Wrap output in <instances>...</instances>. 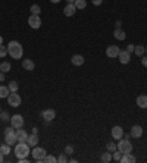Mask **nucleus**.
Masks as SVG:
<instances>
[{"mask_svg":"<svg viewBox=\"0 0 147 163\" xmlns=\"http://www.w3.org/2000/svg\"><path fill=\"white\" fill-rule=\"evenodd\" d=\"M8 54H9L12 59H21L22 58V54H24V48L21 46V43L18 41H10L8 44Z\"/></svg>","mask_w":147,"mask_h":163,"instance_id":"nucleus-1","label":"nucleus"},{"mask_svg":"<svg viewBox=\"0 0 147 163\" xmlns=\"http://www.w3.org/2000/svg\"><path fill=\"white\" fill-rule=\"evenodd\" d=\"M31 153L28 143H16L15 144V156L18 159L28 157V154Z\"/></svg>","mask_w":147,"mask_h":163,"instance_id":"nucleus-2","label":"nucleus"},{"mask_svg":"<svg viewBox=\"0 0 147 163\" xmlns=\"http://www.w3.org/2000/svg\"><path fill=\"white\" fill-rule=\"evenodd\" d=\"M31 154H33V157H34V160L37 163H43V160L47 153H46V150H44L43 147H37V145H35L34 150L31 151Z\"/></svg>","mask_w":147,"mask_h":163,"instance_id":"nucleus-3","label":"nucleus"},{"mask_svg":"<svg viewBox=\"0 0 147 163\" xmlns=\"http://www.w3.org/2000/svg\"><path fill=\"white\" fill-rule=\"evenodd\" d=\"M118 150H119V151H121V153H131L132 151V144L129 143V141H128V140H119V141H118Z\"/></svg>","mask_w":147,"mask_h":163,"instance_id":"nucleus-4","label":"nucleus"},{"mask_svg":"<svg viewBox=\"0 0 147 163\" xmlns=\"http://www.w3.org/2000/svg\"><path fill=\"white\" fill-rule=\"evenodd\" d=\"M21 101H22V99H21V96L16 94V93H10L9 96H8V103H9V106H12V107H19Z\"/></svg>","mask_w":147,"mask_h":163,"instance_id":"nucleus-5","label":"nucleus"},{"mask_svg":"<svg viewBox=\"0 0 147 163\" xmlns=\"http://www.w3.org/2000/svg\"><path fill=\"white\" fill-rule=\"evenodd\" d=\"M10 124H12V126H13L15 130H19V128H22V126H24V118H22V115L10 116Z\"/></svg>","mask_w":147,"mask_h":163,"instance_id":"nucleus-6","label":"nucleus"},{"mask_svg":"<svg viewBox=\"0 0 147 163\" xmlns=\"http://www.w3.org/2000/svg\"><path fill=\"white\" fill-rule=\"evenodd\" d=\"M28 24L33 29H38L41 27V19H40V15H31L28 18Z\"/></svg>","mask_w":147,"mask_h":163,"instance_id":"nucleus-7","label":"nucleus"},{"mask_svg":"<svg viewBox=\"0 0 147 163\" xmlns=\"http://www.w3.org/2000/svg\"><path fill=\"white\" fill-rule=\"evenodd\" d=\"M110 134H112V138L116 140V141H119V140L124 137V130L122 126H119V125H116V126H113L112 131H110Z\"/></svg>","mask_w":147,"mask_h":163,"instance_id":"nucleus-8","label":"nucleus"},{"mask_svg":"<svg viewBox=\"0 0 147 163\" xmlns=\"http://www.w3.org/2000/svg\"><path fill=\"white\" fill-rule=\"evenodd\" d=\"M41 118H43L46 122H52V120L56 118V112L53 109H46V110L41 112Z\"/></svg>","mask_w":147,"mask_h":163,"instance_id":"nucleus-9","label":"nucleus"},{"mask_svg":"<svg viewBox=\"0 0 147 163\" xmlns=\"http://www.w3.org/2000/svg\"><path fill=\"white\" fill-rule=\"evenodd\" d=\"M119 47L118 46H115V44H112V46H109L108 48H106V56L108 58H110V59H113V58H118V54H119Z\"/></svg>","mask_w":147,"mask_h":163,"instance_id":"nucleus-10","label":"nucleus"},{"mask_svg":"<svg viewBox=\"0 0 147 163\" xmlns=\"http://www.w3.org/2000/svg\"><path fill=\"white\" fill-rule=\"evenodd\" d=\"M118 59H119V62L122 63V65H127L131 60V53H128L127 50H121L119 54H118Z\"/></svg>","mask_w":147,"mask_h":163,"instance_id":"nucleus-11","label":"nucleus"},{"mask_svg":"<svg viewBox=\"0 0 147 163\" xmlns=\"http://www.w3.org/2000/svg\"><path fill=\"white\" fill-rule=\"evenodd\" d=\"M15 135H16V140H18V143H27V138H28V134H27V131L24 130H16L15 131Z\"/></svg>","mask_w":147,"mask_h":163,"instance_id":"nucleus-12","label":"nucleus"},{"mask_svg":"<svg viewBox=\"0 0 147 163\" xmlns=\"http://www.w3.org/2000/svg\"><path fill=\"white\" fill-rule=\"evenodd\" d=\"M129 134H131L132 138H140V137L143 135V128L140 126V125H134V126L131 128V132H129Z\"/></svg>","mask_w":147,"mask_h":163,"instance_id":"nucleus-13","label":"nucleus"},{"mask_svg":"<svg viewBox=\"0 0 147 163\" xmlns=\"http://www.w3.org/2000/svg\"><path fill=\"white\" fill-rule=\"evenodd\" d=\"M71 62H72L74 66H81V65H84L85 59H84V56H81V54H74L72 59H71Z\"/></svg>","mask_w":147,"mask_h":163,"instance_id":"nucleus-14","label":"nucleus"},{"mask_svg":"<svg viewBox=\"0 0 147 163\" xmlns=\"http://www.w3.org/2000/svg\"><path fill=\"white\" fill-rule=\"evenodd\" d=\"M75 12H77V8H75V5H74V3H68V5L65 6L63 13L66 15V16H74V15H75Z\"/></svg>","mask_w":147,"mask_h":163,"instance_id":"nucleus-15","label":"nucleus"},{"mask_svg":"<svg viewBox=\"0 0 147 163\" xmlns=\"http://www.w3.org/2000/svg\"><path fill=\"white\" fill-rule=\"evenodd\" d=\"M22 68H24L25 71H34L35 63L33 62L31 59H24V60H22Z\"/></svg>","mask_w":147,"mask_h":163,"instance_id":"nucleus-16","label":"nucleus"},{"mask_svg":"<svg viewBox=\"0 0 147 163\" xmlns=\"http://www.w3.org/2000/svg\"><path fill=\"white\" fill-rule=\"evenodd\" d=\"M27 143H28L29 147H35V145L38 144V134H31V135H28V138H27Z\"/></svg>","mask_w":147,"mask_h":163,"instance_id":"nucleus-17","label":"nucleus"},{"mask_svg":"<svg viewBox=\"0 0 147 163\" xmlns=\"http://www.w3.org/2000/svg\"><path fill=\"white\" fill-rule=\"evenodd\" d=\"M137 106L141 107V109H147V96L146 94H141V96L137 97Z\"/></svg>","mask_w":147,"mask_h":163,"instance_id":"nucleus-18","label":"nucleus"},{"mask_svg":"<svg viewBox=\"0 0 147 163\" xmlns=\"http://www.w3.org/2000/svg\"><path fill=\"white\" fill-rule=\"evenodd\" d=\"M113 35H115V38L119 40V41H124V40L127 38V34H125V31H124V29H121V28H116V29H115Z\"/></svg>","mask_w":147,"mask_h":163,"instance_id":"nucleus-19","label":"nucleus"},{"mask_svg":"<svg viewBox=\"0 0 147 163\" xmlns=\"http://www.w3.org/2000/svg\"><path fill=\"white\" fill-rule=\"evenodd\" d=\"M5 143L9 144V145H15V143H18V140H16V135L13 134H6L5 135Z\"/></svg>","mask_w":147,"mask_h":163,"instance_id":"nucleus-20","label":"nucleus"},{"mask_svg":"<svg viewBox=\"0 0 147 163\" xmlns=\"http://www.w3.org/2000/svg\"><path fill=\"white\" fill-rule=\"evenodd\" d=\"M121 162H122V163H134V162H135V157H134L131 153H124L122 159H121Z\"/></svg>","mask_w":147,"mask_h":163,"instance_id":"nucleus-21","label":"nucleus"},{"mask_svg":"<svg viewBox=\"0 0 147 163\" xmlns=\"http://www.w3.org/2000/svg\"><path fill=\"white\" fill-rule=\"evenodd\" d=\"M10 94L9 87L6 85H0V99H8V96Z\"/></svg>","mask_w":147,"mask_h":163,"instance_id":"nucleus-22","label":"nucleus"},{"mask_svg":"<svg viewBox=\"0 0 147 163\" xmlns=\"http://www.w3.org/2000/svg\"><path fill=\"white\" fill-rule=\"evenodd\" d=\"M134 53H135L137 56H140V58H143L144 53H146V47H144V46H135V47H134Z\"/></svg>","mask_w":147,"mask_h":163,"instance_id":"nucleus-23","label":"nucleus"},{"mask_svg":"<svg viewBox=\"0 0 147 163\" xmlns=\"http://www.w3.org/2000/svg\"><path fill=\"white\" fill-rule=\"evenodd\" d=\"M74 5H75L77 9H85V8H87V2H85V0H75Z\"/></svg>","mask_w":147,"mask_h":163,"instance_id":"nucleus-24","label":"nucleus"},{"mask_svg":"<svg viewBox=\"0 0 147 163\" xmlns=\"http://www.w3.org/2000/svg\"><path fill=\"white\" fill-rule=\"evenodd\" d=\"M10 147H12V145H9V144H6V143L0 145V151L3 153V156H8V154L10 153Z\"/></svg>","mask_w":147,"mask_h":163,"instance_id":"nucleus-25","label":"nucleus"},{"mask_svg":"<svg viewBox=\"0 0 147 163\" xmlns=\"http://www.w3.org/2000/svg\"><path fill=\"white\" fill-rule=\"evenodd\" d=\"M100 160H102L103 163H109L110 160H112V153H110V151H106V153H103L102 157H100Z\"/></svg>","mask_w":147,"mask_h":163,"instance_id":"nucleus-26","label":"nucleus"},{"mask_svg":"<svg viewBox=\"0 0 147 163\" xmlns=\"http://www.w3.org/2000/svg\"><path fill=\"white\" fill-rule=\"evenodd\" d=\"M106 149H108V151L113 153V151H116V150H118V145H116V143H113V141H109V143L106 144Z\"/></svg>","mask_w":147,"mask_h":163,"instance_id":"nucleus-27","label":"nucleus"},{"mask_svg":"<svg viewBox=\"0 0 147 163\" xmlns=\"http://www.w3.org/2000/svg\"><path fill=\"white\" fill-rule=\"evenodd\" d=\"M10 68H12V66H10V63H9V62H2V63H0V71L5 72V74H6V72H9V71H10Z\"/></svg>","mask_w":147,"mask_h":163,"instance_id":"nucleus-28","label":"nucleus"},{"mask_svg":"<svg viewBox=\"0 0 147 163\" xmlns=\"http://www.w3.org/2000/svg\"><path fill=\"white\" fill-rule=\"evenodd\" d=\"M9 90H10V93H16L18 91V88H19V84L16 81H12V82H9Z\"/></svg>","mask_w":147,"mask_h":163,"instance_id":"nucleus-29","label":"nucleus"},{"mask_svg":"<svg viewBox=\"0 0 147 163\" xmlns=\"http://www.w3.org/2000/svg\"><path fill=\"white\" fill-rule=\"evenodd\" d=\"M29 12H31V15H40L41 13V8L38 5H33L31 9H29Z\"/></svg>","mask_w":147,"mask_h":163,"instance_id":"nucleus-30","label":"nucleus"},{"mask_svg":"<svg viewBox=\"0 0 147 163\" xmlns=\"http://www.w3.org/2000/svg\"><path fill=\"white\" fill-rule=\"evenodd\" d=\"M121 159H122V153L116 150V151H113L112 153V160H116V162H121Z\"/></svg>","mask_w":147,"mask_h":163,"instance_id":"nucleus-31","label":"nucleus"},{"mask_svg":"<svg viewBox=\"0 0 147 163\" xmlns=\"http://www.w3.org/2000/svg\"><path fill=\"white\" fill-rule=\"evenodd\" d=\"M43 162H46V163H54V162H58V159L54 157V156H52V154H46V157H44V160Z\"/></svg>","mask_w":147,"mask_h":163,"instance_id":"nucleus-32","label":"nucleus"},{"mask_svg":"<svg viewBox=\"0 0 147 163\" xmlns=\"http://www.w3.org/2000/svg\"><path fill=\"white\" fill-rule=\"evenodd\" d=\"M0 119L3 120V122H8V120H10L9 113H8V112H2V113H0Z\"/></svg>","mask_w":147,"mask_h":163,"instance_id":"nucleus-33","label":"nucleus"},{"mask_svg":"<svg viewBox=\"0 0 147 163\" xmlns=\"http://www.w3.org/2000/svg\"><path fill=\"white\" fill-rule=\"evenodd\" d=\"M8 54V47H5L3 44H0V58L3 59Z\"/></svg>","mask_w":147,"mask_h":163,"instance_id":"nucleus-34","label":"nucleus"},{"mask_svg":"<svg viewBox=\"0 0 147 163\" xmlns=\"http://www.w3.org/2000/svg\"><path fill=\"white\" fill-rule=\"evenodd\" d=\"M58 162L59 163H66L68 162V157H66V153H62L60 156L58 157Z\"/></svg>","mask_w":147,"mask_h":163,"instance_id":"nucleus-35","label":"nucleus"},{"mask_svg":"<svg viewBox=\"0 0 147 163\" xmlns=\"http://www.w3.org/2000/svg\"><path fill=\"white\" fill-rule=\"evenodd\" d=\"M63 153L74 154V147H72V145H66V147H65V150H63Z\"/></svg>","mask_w":147,"mask_h":163,"instance_id":"nucleus-36","label":"nucleus"},{"mask_svg":"<svg viewBox=\"0 0 147 163\" xmlns=\"http://www.w3.org/2000/svg\"><path fill=\"white\" fill-rule=\"evenodd\" d=\"M13 132H15L13 126H8V128H5V135L6 134H13Z\"/></svg>","mask_w":147,"mask_h":163,"instance_id":"nucleus-37","label":"nucleus"},{"mask_svg":"<svg viewBox=\"0 0 147 163\" xmlns=\"http://www.w3.org/2000/svg\"><path fill=\"white\" fill-rule=\"evenodd\" d=\"M134 47H135L134 44H128V46H127V52L128 53H132V52H134Z\"/></svg>","mask_w":147,"mask_h":163,"instance_id":"nucleus-38","label":"nucleus"},{"mask_svg":"<svg viewBox=\"0 0 147 163\" xmlns=\"http://www.w3.org/2000/svg\"><path fill=\"white\" fill-rule=\"evenodd\" d=\"M141 65L144 68H147V54L146 56H143V59H141Z\"/></svg>","mask_w":147,"mask_h":163,"instance_id":"nucleus-39","label":"nucleus"},{"mask_svg":"<svg viewBox=\"0 0 147 163\" xmlns=\"http://www.w3.org/2000/svg\"><path fill=\"white\" fill-rule=\"evenodd\" d=\"M91 2H93L94 6H100V5L103 3V0H91Z\"/></svg>","mask_w":147,"mask_h":163,"instance_id":"nucleus-40","label":"nucleus"},{"mask_svg":"<svg viewBox=\"0 0 147 163\" xmlns=\"http://www.w3.org/2000/svg\"><path fill=\"white\" fill-rule=\"evenodd\" d=\"M19 163H28V157H22V159H18Z\"/></svg>","mask_w":147,"mask_h":163,"instance_id":"nucleus-41","label":"nucleus"},{"mask_svg":"<svg viewBox=\"0 0 147 163\" xmlns=\"http://www.w3.org/2000/svg\"><path fill=\"white\" fill-rule=\"evenodd\" d=\"M3 81H5V72L0 71V82H3Z\"/></svg>","mask_w":147,"mask_h":163,"instance_id":"nucleus-42","label":"nucleus"},{"mask_svg":"<svg viewBox=\"0 0 147 163\" xmlns=\"http://www.w3.org/2000/svg\"><path fill=\"white\" fill-rule=\"evenodd\" d=\"M115 25H116V28H121V25H122V22H121V21H116V22H115Z\"/></svg>","mask_w":147,"mask_h":163,"instance_id":"nucleus-43","label":"nucleus"},{"mask_svg":"<svg viewBox=\"0 0 147 163\" xmlns=\"http://www.w3.org/2000/svg\"><path fill=\"white\" fill-rule=\"evenodd\" d=\"M129 137H131V134H124V138L125 140H129Z\"/></svg>","mask_w":147,"mask_h":163,"instance_id":"nucleus-44","label":"nucleus"},{"mask_svg":"<svg viewBox=\"0 0 147 163\" xmlns=\"http://www.w3.org/2000/svg\"><path fill=\"white\" fill-rule=\"evenodd\" d=\"M33 134H38V128H33Z\"/></svg>","mask_w":147,"mask_h":163,"instance_id":"nucleus-45","label":"nucleus"},{"mask_svg":"<svg viewBox=\"0 0 147 163\" xmlns=\"http://www.w3.org/2000/svg\"><path fill=\"white\" fill-rule=\"evenodd\" d=\"M3 162V153H2V151H0V163Z\"/></svg>","mask_w":147,"mask_h":163,"instance_id":"nucleus-46","label":"nucleus"},{"mask_svg":"<svg viewBox=\"0 0 147 163\" xmlns=\"http://www.w3.org/2000/svg\"><path fill=\"white\" fill-rule=\"evenodd\" d=\"M50 2H52V3H54V5H56V3H59L60 0H50Z\"/></svg>","mask_w":147,"mask_h":163,"instance_id":"nucleus-47","label":"nucleus"},{"mask_svg":"<svg viewBox=\"0 0 147 163\" xmlns=\"http://www.w3.org/2000/svg\"><path fill=\"white\" fill-rule=\"evenodd\" d=\"M0 44H3V37L0 35Z\"/></svg>","mask_w":147,"mask_h":163,"instance_id":"nucleus-48","label":"nucleus"},{"mask_svg":"<svg viewBox=\"0 0 147 163\" xmlns=\"http://www.w3.org/2000/svg\"><path fill=\"white\" fill-rule=\"evenodd\" d=\"M66 2H68V3H74V2H75V0H66Z\"/></svg>","mask_w":147,"mask_h":163,"instance_id":"nucleus-49","label":"nucleus"},{"mask_svg":"<svg viewBox=\"0 0 147 163\" xmlns=\"http://www.w3.org/2000/svg\"><path fill=\"white\" fill-rule=\"evenodd\" d=\"M0 113H2V107H0Z\"/></svg>","mask_w":147,"mask_h":163,"instance_id":"nucleus-50","label":"nucleus"},{"mask_svg":"<svg viewBox=\"0 0 147 163\" xmlns=\"http://www.w3.org/2000/svg\"><path fill=\"white\" fill-rule=\"evenodd\" d=\"M146 53H147V46H146Z\"/></svg>","mask_w":147,"mask_h":163,"instance_id":"nucleus-51","label":"nucleus"}]
</instances>
